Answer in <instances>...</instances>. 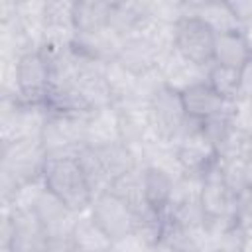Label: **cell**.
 <instances>
[{"instance_id":"1","label":"cell","mask_w":252,"mask_h":252,"mask_svg":"<svg viewBox=\"0 0 252 252\" xmlns=\"http://www.w3.org/2000/svg\"><path fill=\"white\" fill-rule=\"evenodd\" d=\"M45 163H47V154L39 138H26V140L2 144V158H0L2 205L10 203L18 187L41 179Z\"/></svg>"},{"instance_id":"2","label":"cell","mask_w":252,"mask_h":252,"mask_svg":"<svg viewBox=\"0 0 252 252\" xmlns=\"http://www.w3.org/2000/svg\"><path fill=\"white\" fill-rule=\"evenodd\" d=\"M43 181L47 191L63 201L71 211L81 215L91 209L93 193L75 158H47Z\"/></svg>"},{"instance_id":"3","label":"cell","mask_w":252,"mask_h":252,"mask_svg":"<svg viewBox=\"0 0 252 252\" xmlns=\"http://www.w3.org/2000/svg\"><path fill=\"white\" fill-rule=\"evenodd\" d=\"M85 118L87 114L47 112L39 136L47 158H75L85 148Z\"/></svg>"},{"instance_id":"4","label":"cell","mask_w":252,"mask_h":252,"mask_svg":"<svg viewBox=\"0 0 252 252\" xmlns=\"http://www.w3.org/2000/svg\"><path fill=\"white\" fill-rule=\"evenodd\" d=\"M175 146L183 173L205 177V173L219 161L217 148L205 134V122L191 116L185 118L175 138Z\"/></svg>"},{"instance_id":"5","label":"cell","mask_w":252,"mask_h":252,"mask_svg":"<svg viewBox=\"0 0 252 252\" xmlns=\"http://www.w3.org/2000/svg\"><path fill=\"white\" fill-rule=\"evenodd\" d=\"M45 104H28L18 96H2L0 104V138L10 144L26 138H39L47 118Z\"/></svg>"},{"instance_id":"6","label":"cell","mask_w":252,"mask_h":252,"mask_svg":"<svg viewBox=\"0 0 252 252\" xmlns=\"http://www.w3.org/2000/svg\"><path fill=\"white\" fill-rule=\"evenodd\" d=\"M2 248L10 252H47L43 228L30 211H14L2 207Z\"/></svg>"},{"instance_id":"7","label":"cell","mask_w":252,"mask_h":252,"mask_svg":"<svg viewBox=\"0 0 252 252\" xmlns=\"http://www.w3.org/2000/svg\"><path fill=\"white\" fill-rule=\"evenodd\" d=\"M148 116H150V126L152 132L167 142H175L187 112L183 106L181 93L167 87L165 83L158 87L152 96L148 98Z\"/></svg>"},{"instance_id":"8","label":"cell","mask_w":252,"mask_h":252,"mask_svg":"<svg viewBox=\"0 0 252 252\" xmlns=\"http://www.w3.org/2000/svg\"><path fill=\"white\" fill-rule=\"evenodd\" d=\"M215 39L217 33L213 32V28L197 16L181 18L175 26V49L195 65H213Z\"/></svg>"},{"instance_id":"9","label":"cell","mask_w":252,"mask_h":252,"mask_svg":"<svg viewBox=\"0 0 252 252\" xmlns=\"http://www.w3.org/2000/svg\"><path fill=\"white\" fill-rule=\"evenodd\" d=\"M89 213L114 242L134 232V222H136L134 211L122 199H118L112 191H104L93 197Z\"/></svg>"},{"instance_id":"10","label":"cell","mask_w":252,"mask_h":252,"mask_svg":"<svg viewBox=\"0 0 252 252\" xmlns=\"http://www.w3.org/2000/svg\"><path fill=\"white\" fill-rule=\"evenodd\" d=\"M18 94L28 104H45L49 93V65L41 51L24 55L16 67Z\"/></svg>"},{"instance_id":"11","label":"cell","mask_w":252,"mask_h":252,"mask_svg":"<svg viewBox=\"0 0 252 252\" xmlns=\"http://www.w3.org/2000/svg\"><path fill=\"white\" fill-rule=\"evenodd\" d=\"M77 37L75 2L47 0L45 2V41L43 45L71 47Z\"/></svg>"},{"instance_id":"12","label":"cell","mask_w":252,"mask_h":252,"mask_svg":"<svg viewBox=\"0 0 252 252\" xmlns=\"http://www.w3.org/2000/svg\"><path fill=\"white\" fill-rule=\"evenodd\" d=\"M201 207H203L207 219L234 217V211H236V195L224 183V179L220 175L219 161L203 177V185H201Z\"/></svg>"},{"instance_id":"13","label":"cell","mask_w":252,"mask_h":252,"mask_svg":"<svg viewBox=\"0 0 252 252\" xmlns=\"http://www.w3.org/2000/svg\"><path fill=\"white\" fill-rule=\"evenodd\" d=\"M118 116V134L124 144L130 148H140L150 136H154L148 116V102L130 100L122 104H114Z\"/></svg>"},{"instance_id":"14","label":"cell","mask_w":252,"mask_h":252,"mask_svg":"<svg viewBox=\"0 0 252 252\" xmlns=\"http://www.w3.org/2000/svg\"><path fill=\"white\" fill-rule=\"evenodd\" d=\"M158 69L161 73V79L167 87L183 93L185 89L207 81V69L209 67H201L195 65L193 61H189L187 57H183L177 49L169 51L167 55H163L158 63Z\"/></svg>"},{"instance_id":"15","label":"cell","mask_w":252,"mask_h":252,"mask_svg":"<svg viewBox=\"0 0 252 252\" xmlns=\"http://www.w3.org/2000/svg\"><path fill=\"white\" fill-rule=\"evenodd\" d=\"M122 41H124V37H120L110 28H104V30H98L93 33H77V37L73 41V49L85 57H91V59H96L102 63H112L118 59Z\"/></svg>"},{"instance_id":"16","label":"cell","mask_w":252,"mask_h":252,"mask_svg":"<svg viewBox=\"0 0 252 252\" xmlns=\"http://www.w3.org/2000/svg\"><path fill=\"white\" fill-rule=\"evenodd\" d=\"M120 140L118 134V116L116 108L104 106L91 110L85 118V146L100 150L104 146H110Z\"/></svg>"},{"instance_id":"17","label":"cell","mask_w":252,"mask_h":252,"mask_svg":"<svg viewBox=\"0 0 252 252\" xmlns=\"http://www.w3.org/2000/svg\"><path fill=\"white\" fill-rule=\"evenodd\" d=\"M181 98H183L187 116L201 120V122H207L209 118L220 114L226 108V100L220 94H217L207 81L185 89L181 93Z\"/></svg>"},{"instance_id":"18","label":"cell","mask_w":252,"mask_h":252,"mask_svg":"<svg viewBox=\"0 0 252 252\" xmlns=\"http://www.w3.org/2000/svg\"><path fill=\"white\" fill-rule=\"evenodd\" d=\"M116 61L122 67H126L130 73H134L136 77H142V75H148L158 69L159 57L142 35L134 33V35L124 37L122 49H120Z\"/></svg>"},{"instance_id":"19","label":"cell","mask_w":252,"mask_h":252,"mask_svg":"<svg viewBox=\"0 0 252 252\" xmlns=\"http://www.w3.org/2000/svg\"><path fill=\"white\" fill-rule=\"evenodd\" d=\"M71 244L73 252H112L114 240L96 224L91 213L85 211L75 220Z\"/></svg>"},{"instance_id":"20","label":"cell","mask_w":252,"mask_h":252,"mask_svg":"<svg viewBox=\"0 0 252 252\" xmlns=\"http://www.w3.org/2000/svg\"><path fill=\"white\" fill-rule=\"evenodd\" d=\"M148 16H150V0L112 2L108 28L116 32L120 37H128L138 32V28Z\"/></svg>"},{"instance_id":"21","label":"cell","mask_w":252,"mask_h":252,"mask_svg":"<svg viewBox=\"0 0 252 252\" xmlns=\"http://www.w3.org/2000/svg\"><path fill=\"white\" fill-rule=\"evenodd\" d=\"M252 61V49L242 33V30H232L224 33H217L215 39V61L219 65L242 69Z\"/></svg>"},{"instance_id":"22","label":"cell","mask_w":252,"mask_h":252,"mask_svg":"<svg viewBox=\"0 0 252 252\" xmlns=\"http://www.w3.org/2000/svg\"><path fill=\"white\" fill-rule=\"evenodd\" d=\"M16 20L28 39L41 51L45 41V0H24L16 6Z\"/></svg>"},{"instance_id":"23","label":"cell","mask_w":252,"mask_h":252,"mask_svg":"<svg viewBox=\"0 0 252 252\" xmlns=\"http://www.w3.org/2000/svg\"><path fill=\"white\" fill-rule=\"evenodd\" d=\"M173 185L175 179L165 173L163 169L158 167H144V193H146V201L148 207L154 209L156 213L165 215L169 203H171V195H173Z\"/></svg>"},{"instance_id":"24","label":"cell","mask_w":252,"mask_h":252,"mask_svg":"<svg viewBox=\"0 0 252 252\" xmlns=\"http://www.w3.org/2000/svg\"><path fill=\"white\" fill-rule=\"evenodd\" d=\"M108 191H112L118 199H122L134 211V215H140L146 209H150L146 201V193H144V167H136L116 177Z\"/></svg>"},{"instance_id":"25","label":"cell","mask_w":252,"mask_h":252,"mask_svg":"<svg viewBox=\"0 0 252 252\" xmlns=\"http://www.w3.org/2000/svg\"><path fill=\"white\" fill-rule=\"evenodd\" d=\"M106 83H108V89L112 94V104L142 100L140 98V77L130 73L118 61H112L106 65ZM142 102H146V100H142Z\"/></svg>"},{"instance_id":"26","label":"cell","mask_w":252,"mask_h":252,"mask_svg":"<svg viewBox=\"0 0 252 252\" xmlns=\"http://www.w3.org/2000/svg\"><path fill=\"white\" fill-rule=\"evenodd\" d=\"M112 2L106 0H79L75 2L77 33H93L108 28Z\"/></svg>"},{"instance_id":"27","label":"cell","mask_w":252,"mask_h":252,"mask_svg":"<svg viewBox=\"0 0 252 252\" xmlns=\"http://www.w3.org/2000/svg\"><path fill=\"white\" fill-rule=\"evenodd\" d=\"M75 159L83 171V177H85L93 197L110 189L112 179H110V175H108V171H106V167H104V163H102V159L94 148H89V146L81 148V152L75 156Z\"/></svg>"},{"instance_id":"28","label":"cell","mask_w":252,"mask_h":252,"mask_svg":"<svg viewBox=\"0 0 252 252\" xmlns=\"http://www.w3.org/2000/svg\"><path fill=\"white\" fill-rule=\"evenodd\" d=\"M96 152H98V156H100V159H102V163H104V167H106V171H108L112 181L116 177L128 173V171L136 169V167H142L140 161H138L136 150L130 148L128 144H124L122 140H118V142H114L110 146H104V148H100Z\"/></svg>"},{"instance_id":"29","label":"cell","mask_w":252,"mask_h":252,"mask_svg":"<svg viewBox=\"0 0 252 252\" xmlns=\"http://www.w3.org/2000/svg\"><path fill=\"white\" fill-rule=\"evenodd\" d=\"M175 26L177 24H167V22H161V20L148 16L136 33L142 35L154 47L158 57L161 59L163 55H167L169 51L175 49Z\"/></svg>"},{"instance_id":"30","label":"cell","mask_w":252,"mask_h":252,"mask_svg":"<svg viewBox=\"0 0 252 252\" xmlns=\"http://www.w3.org/2000/svg\"><path fill=\"white\" fill-rule=\"evenodd\" d=\"M219 159H240L252 161V132L230 124L224 138L217 146Z\"/></svg>"},{"instance_id":"31","label":"cell","mask_w":252,"mask_h":252,"mask_svg":"<svg viewBox=\"0 0 252 252\" xmlns=\"http://www.w3.org/2000/svg\"><path fill=\"white\" fill-rule=\"evenodd\" d=\"M240 71L242 69H234V67L213 63L207 69V83L226 102L236 100L238 94H240Z\"/></svg>"},{"instance_id":"32","label":"cell","mask_w":252,"mask_h":252,"mask_svg":"<svg viewBox=\"0 0 252 252\" xmlns=\"http://www.w3.org/2000/svg\"><path fill=\"white\" fill-rule=\"evenodd\" d=\"M150 16L167 24H177L183 18V2L175 0H150Z\"/></svg>"},{"instance_id":"33","label":"cell","mask_w":252,"mask_h":252,"mask_svg":"<svg viewBox=\"0 0 252 252\" xmlns=\"http://www.w3.org/2000/svg\"><path fill=\"white\" fill-rule=\"evenodd\" d=\"M112 252H154V246L146 244L136 234H128L122 240H116L112 246Z\"/></svg>"},{"instance_id":"34","label":"cell","mask_w":252,"mask_h":252,"mask_svg":"<svg viewBox=\"0 0 252 252\" xmlns=\"http://www.w3.org/2000/svg\"><path fill=\"white\" fill-rule=\"evenodd\" d=\"M230 8L240 24V30L242 28H248L252 26V0H236V2H230Z\"/></svg>"},{"instance_id":"35","label":"cell","mask_w":252,"mask_h":252,"mask_svg":"<svg viewBox=\"0 0 252 252\" xmlns=\"http://www.w3.org/2000/svg\"><path fill=\"white\" fill-rule=\"evenodd\" d=\"M238 98L252 102V61L246 63L240 71V94Z\"/></svg>"},{"instance_id":"36","label":"cell","mask_w":252,"mask_h":252,"mask_svg":"<svg viewBox=\"0 0 252 252\" xmlns=\"http://www.w3.org/2000/svg\"><path fill=\"white\" fill-rule=\"evenodd\" d=\"M154 252H177V250H173L171 246H167V244L159 242V244H156V246H154Z\"/></svg>"},{"instance_id":"37","label":"cell","mask_w":252,"mask_h":252,"mask_svg":"<svg viewBox=\"0 0 252 252\" xmlns=\"http://www.w3.org/2000/svg\"><path fill=\"white\" fill-rule=\"evenodd\" d=\"M242 33H244V37H246V41H248V45H250V49H252V26L242 28Z\"/></svg>"},{"instance_id":"38","label":"cell","mask_w":252,"mask_h":252,"mask_svg":"<svg viewBox=\"0 0 252 252\" xmlns=\"http://www.w3.org/2000/svg\"><path fill=\"white\" fill-rule=\"evenodd\" d=\"M0 252H10V250L8 248H0Z\"/></svg>"}]
</instances>
